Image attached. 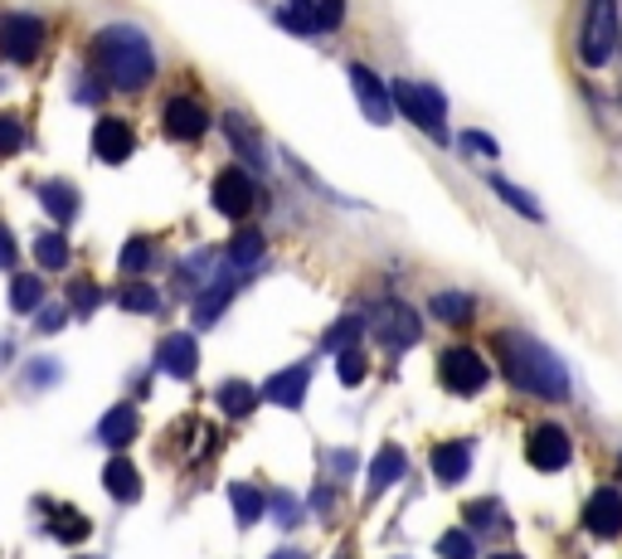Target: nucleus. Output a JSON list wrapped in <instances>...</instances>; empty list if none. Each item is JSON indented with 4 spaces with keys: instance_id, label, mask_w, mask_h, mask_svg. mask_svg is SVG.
<instances>
[{
    "instance_id": "1",
    "label": "nucleus",
    "mask_w": 622,
    "mask_h": 559,
    "mask_svg": "<svg viewBox=\"0 0 622 559\" xmlns=\"http://www.w3.org/2000/svg\"><path fill=\"white\" fill-rule=\"evenodd\" d=\"M496 356H501V370L521 395H535V399H549L559 403L569 395V370L559 365V356L540 340L521 336V331H501L496 336Z\"/></svg>"
},
{
    "instance_id": "2",
    "label": "nucleus",
    "mask_w": 622,
    "mask_h": 559,
    "mask_svg": "<svg viewBox=\"0 0 622 559\" xmlns=\"http://www.w3.org/2000/svg\"><path fill=\"white\" fill-rule=\"evenodd\" d=\"M92 69L117 92H137L156 78V49L147 29L137 25H108L92 35Z\"/></svg>"
},
{
    "instance_id": "3",
    "label": "nucleus",
    "mask_w": 622,
    "mask_h": 559,
    "mask_svg": "<svg viewBox=\"0 0 622 559\" xmlns=\"http://www.w3.org/2000/svg\"><path fill=\"white\" fill-rule=\"evenodd\" d=\"M618 49V0H588L579 25V54L588 69H604Z\"/></svg>"
},
{
    "instance_id": "4",
    "label": "nucleus",
    "mask_w": 622,
    "mask_h": 559,
    "mask_svg": "<svg viewBox=\"0 0 622 559\" xmlns=\"http://www.w3.org/2000/svg\"><path fill=\"white\" fill-rule=\"evenodd\" d=\"M394 112H403V117L428 132L433 141H448V127H443L448 102H443V92L428 88V83H394Z\"/></svg>"
},
{
    "instance_id": "5",
    "label": "nucleus",
    "mask_w": 622,
    "mask_h": 559,
    "mask_svg": "<svg viewBox=\"0 0 622 559\" xmlns=\"http://www.w3.org/2000/svg\"><path fill=\"white\" fill-rule=\"evenodd\" d=\"M45 20L39 15H0V54L10 64H35L45 49Z\"/></svg>"
},
{
    "instance_id": "6",
    "label": "nucleus",
    "mask_w": 622,
    "mask_h": 559,
    "mask_svg": "<svg viewBox=\"0 0 622 559\" xmlns=\"http://www.w3.org/2000/svg\"><path fill=\"white\" fill-rule=\"evenodd\" d=\"M438 375H443V385H448L452 395H482V389H486V365H482V356H476V350H467V346L443 350Z\"/></svg>"
},
{
    "instance_id": "7",
    "label": "nucleus",
    "mask_w": 622,
    "mask_h": 559,
    "mask_svg": "<svg viewBox=\"0 0 622 559\" xmlns=\"http://www.w3.org/2000/svg\"><path fill=\"white\" fill-rule=\"evenodd\" d=\"M253 175L248 171H238V165H229V171H220L214 175V190H210V200H214V210L224 214V220H244L248 210H253Z\"/></svg>"
},
{
    "instance_id": "8",
    "label": "nucleus",
    "mask_w": 622,
    "mask_h": 559,
    "mask_svg": "<svg viewBox=\"0 0 622 559\" xmlns=\"http://www.w3.org/2000/svg\"><path fill=\"white\" fill-rule=\"evenodd\" d=\"M525 458H531V468H540V472L569 468V458H574V448H569V433L555 428V423H540V428H531Z\"/></svg>"
},
{
    "instance_id": "9",
    "label": "nucleus",
    "mask_w": 622,
    "mask_h": 559,
    "mask_svg": "<svg viewBox=\"0 0 622 559\" xmlns=\"http://www.w3.org/2000/svg\"><path fill=\"white\" fill-rule=\"evenodd\" d=\"M346 78H350V88H356V98H360V108H365V117H370V122H389V117H394V98H389L385 83L375 78V69L350 64V69H346Z\"/></svg>"
},
{
    "instance_id": "10",
    "label": "nucleus",
    "mask_w": 622,
    "mask_h": 559,
    "mask_svg": "<svg viewBox=\"0 0 622 559\" xmlns=\"http://www.w3.org/2000/svg\"><path fill=\"white\" fill-rule=\"evenodd\" d=\"M584 525L598 535V541H618V535H622V492H613V486H604V492L588 496V506H584Z\"/></svg>"
},
{
    "instance_id": "11",
    "label": "nucleus",
    "mask_w": 622,
    "mask_h": 559,
    "mask_svg": "<svg viewBox=\"0 0 622 559\" xmlns=\"http://www.w3.org/2000/svg\"><path fill=\"white\" fill-rule=\"evenodd\" d=\"M204 132H210V112H204L195 98H171V102H165V137L200 141Z\"/></svg>"
},
{
    "instance_id": "12",
    "label": "nucleus",
    "mask_w": 622,
    "mask_h": 559,
    "mask_svg": "<svg viewBox=\"0 0 622 559\" xmlns=\"http://www.w3.org/2000/svg\"><path fill=\"white\" fill-rule=\"evenodd\" d=\"M375 331H380V340H385V346L409 350L413 340H419V316H413L403 302H385L375 312Z\"/></svg>"
},
{
    "instance_id": "13",
    "label": "nucleus",
    "mask_w": 622,
    "mask_h": 559,
    "mask_svg": "<svg viewBox=\"0 0 622 559\" xmlns=\"http://www.w3.org/2000/svg\"><path fill=\"white\" fill-rule=\"evenodd\" d=\"M156 365L171 380H195V370H200V346H195V336H165L161 350H156Z\"/></svg>"
},
{
    "instance_id": "14",
    "label": "nucleus",
    "mask_w": 622,
    "mask_h": 559,
    "mask_svg": "<svg viewBox=\"0 0 622 559\" xmlns=\"http://www.w3.org/2000/svg\"><path fill=\"white\" fill-rule=\"evenodd\" d=\"M132 147H137V137H132V127L127 122H117V117H102L98 127H92V157L98 161H127L132 157Z\"/></svg>"
},
{
    "instance_id": "15",
    "label": "nucleus",
    "mask_w": 622,
    "mask_h": 559,
    "mask_svg": "<svg viewBox=\"0 0 622 559\" xmlns=\"http://www.w3.org/2000/svg\"><path fill=\"white\" fill-rule=\"evenodd\" d=\"M307 380H311V360H302V365H293V370H277V375L263 385V399L268 403H283V409H302Z\"/></svg>"
},
{
    "instance_id": "16",
    "label": "nucleus",
    "mask_w": 622,
    "mask_h": 559,
    "mask_svg": "<svg viewBox=\"0 0 622 559\" xmlns=\"http://www.w3.org/2000/svg\"><path fill=\"white\" fill-rule=\"evenodd\" d=\"M433 472H438V482L458 486L472 472V443H443V448H433Z\"/></svg>"
},
{
    "instance_id": "17",
    "label": "nucleus",
    "mask_w": 622,
    "mask_h": 559,
    "mask_svg": "<svg viewBox=\"0 0 622 559\" xmlns=\"http://www.w3.org/2000/svg\"><path fill=\"white\" fill-rule=\"evenodd\" d=\"M102 486H108V496L112 501H122V506H132L141 496V477H137V468H132L127 458H112L108 468H102Z\"/></svg>"
},
{
    "instance_id": "18",
    "label": "nucleus",
    "mask_w": 622,
    "mask_h": 559,
    "mask_svg": "<svg viewBox=\"0 0 622 559\" xmlns=\"http://www.w3.org/2000/svg\"><path fill=\"white\" fill-rule=\"evenodd\" d=\"M39 204L49 210V220L54 224H74V214H78V190L69 181H45L39 185Z\"/></svg>"
},
{
    "instance_id": "19",
    "label": "nucleus",
    "mask_w": 622,
    "mask_h": 559,
    "mask_svg": "<svg viewBox=\"0 0 622 559\" xmlns=\"http://www.w3.org/2000/svg\"><path fill=\"white\" fill-rule=\"evenodd\" d=\"M137 423H141L137 409H132V403H117V409L98 423V443H108V448H127V443L137 438Z\"/></svg>"
},
{
    "instance_id": "20",
    "label": "nucleus",
    "mask_w": 622,
    "mask_h": 559,
    "mask_svg": "<svg viewBox=\"0 0 622 559\" xmlns=\"http://www.w3.org/2000/svg\"><path fill=\"white\" fill-rule=\"evenodd\" d=\"M263 234L258 229H238L234 234V244H229V263L224 268H234V273H253L258 263H263Z\"/></svg>"
},
{
    "instance_id": "21",
    "label": "nucleus",
    "mask_w": 622,
    "mask_h": 559,
    "mask_svg": "<svg viewBox=\"0 0 622 559\" xmlns=\"http://www.w3.org/2000/svg\"><path fill=\"white\" fill-rule=\"evenodd\" d=\"M234 287H238L234 268H229V277H220L214 287H204V293H200V307H195V326H210V321H220V312L229 307V297H234Z\"/></svg>"
},
{
    "instance_id": "22",
    "label": "nucleus",
    "mask_w": 622,
    "mask_h": 559,
    "mask_svg": "<svg viewBox=\"0 0 622 559\" xmlns=\"http://www.w3.org/2000/svg\"><path fill=\"white\" fill-rule=\"evenodd\" d=\"M403 468H409V462H403V452L389 443V448L375 458V468H370V501H375V496H385L389 486L403 477Z\"/></svg>"
},
{
    "instance_id": "23",
    "label": "nucleus",
    "mask_w": 622,
    "mask_h": 559,
    "mask_svg": "<svg viewBox=\"0 0 622 559\" xmlns=\"http://www.w3.org/2000/svg\"><path fill=\"white\" fill-rule=\"evenodd\" d=\"M492 190H496V200H506L511 210H521L525 220H545V204L535 200V195H525L521 185H511L506 175H492Z\"/></svg>"
},
{
    "instance_id": "24",
    "label": "nucleus",
    "mask_w": 622,
    "mask_h": 559,
    "mask_svg": "<svg viewBox=\"0 0 622 559\" xmlns=\"http://www.w3.org/2000/svg\"><path fill=\"white\" fill-rule=\"evenodd\" d=\"M10 307H15L20 316L39 312V307H45V283H39L35 273H20L15 283H10Z\"/></svg>"
},
{
    "instance_id": "25",
    "label": "nucleus",
    "mask_w": 622,
    "mask_h": 559,
    "mask_svg": "<svg viewBox=\"0 0 622 559\" xmlns=\"http://www.w3.org/2000/svg\"><path fill=\"white\" fill-rule=\"evenodd\" d=\"M253 403H258V395H253V385H244V380L220 385V409L229 413V419H248V413H253Z\"/></svg>"
},
{
    "instance_id": "26",
    "label": "nucleus",
    "mask_w": 622,
    "mask_h": 559,
    "mask_svg": "<svg viewBox=\"0 0 622 559\" xmlns=\"http://www.w3.org/2000/svg\"><path fill=\"white\" fill-rule=\"evenodd\" d=\"M224 132H229V141L238 147V157H244V161H253V165H263V147H258L253 127H248V122L238 117V112H229V117H224Z\"/></svg>"
},
{
    "instance_id": "27",
    "label": "nucleus",
    "mask_w": 622,
    "mask_h": 559,
    "mask_svg": "<svg viewBox=\"0 0 622 559\" xmlns=\"http://www.w3.org/2000/svg\"><path fill=\"white\" fill-rule=\"evenodd\" d=\"M49 531H54V541L78 545V541H88V515H78L74 506H59L54 521H49Z\"/></svg>"
},
{
    "instance_id": "28",
    "label": "nucleus",
    "mask_w": 622,
    "mask_h": 559,
    "mask_svg": "<svg viewBox=\"0 0 622 559\" xmlns=\"http://www.w3.org/2000/svg\"><path fill=\"white\" fill-rule=\"evenodd\" d=\"M229 506H234L238 525H253L258 515H263V506H268V501H263V496H258L248 482H234V486H229Z\"/></svg>"
},
{
    "instance_id": "29",
    "label": "nucleus",
    "mask_w": 622,
    "mask_h": 559,
    "mask_svg": "<svg viewBox=\"0 0 622 559\" xmlns=\"http://www.w3.org/2000/svg\"><path fill=\"white\" fill-rule=\"evenodd\" d=\"M277 20H283L293 35H316V5H311V0H287V5L277 10Z\"/></svg>"
},
{
    "instance_id": "30",
    "label": "nucleus",
    "mask_w": 622,
    "mask_h": 559,
    "mask_svg": "<svg viewBox=\"0 0 622 559\" xmlns=\"http://www.w3.org/2000/svg\"><path fill=\"white\" fill-rule=\"evenodd\" d=\"M336 370H340V385H350V389H356L360 380H365V370H370L365 350H360V346H340V356H336Z\"/></svg>"
},
{
    "instance_id": "31",
    "label": "nucleus",
    "mask_w": 622,
    "mask_h": 559,
    "mask_svg": "<svg viewBox=\"0 0 622 559\" xmlns=\"http://www.w3.org/2000/svg\"><path fill=\"white\" fill-rule=\"evenodd\" d=\"M20 380H25L29 389H49L64 380V365H59V360H29V365L20 370Z\"/></svg>"
},
{
    "instance_id": "32",
    "label": "nucleus",
    "mask_w": 622,
    "mask_h": 559,
    "mask_svg": "<svg viewBox=\"0 0 622 559\" xmlns=\"http://www.w3.org/2000/svg\"><path fill=\"white\" fill-rule=\"evenodd\" d=\"M35 258H39V268H64L69 263L64 234H39V239H35Z\"/></svg>"
},
{
    "instance_id": "33",
    "label": "nucleus",
    "mask_w": 622,
    "mask_h": 559,
    "mask_svg": "<svg viewBox=\"0 0 622 559\" xmlns=\"http://www.w3.org/2000/svg\"><path fill=\"white\" fill-rule=\"evenodd\" d=\"M433 316H443V321H452V326H458V321L472 316V297H467V293H443V297H433Z\"/></svg>"
},
{
    "instance_id": "34",
    "label": "nucleus",
    "mask_w": 622,
    "mask_h": 559,
    "mask_svg": "<svg viewBox=\"0 0 622 559\" xmlns=\"http://www.w3.org/2000/svg\"><path fill=\"white\" fill-rule=\"evenodd\" d=\"M25 151V122L15 112H0V157H15Z\"/></svg>"
},
{
    "instance_id": "35",
    "label": "nucleus",
    "mask_w": 622,
    "mask_h": 559,
    "mask_svg": "<svg viewBox=\"0 0 622 559\" xmlns=\"http://www.w3.org/2000/svg\"><path fill=\"white\" fill-rule=\"evenodd\" d=\"M151 263H156V244L151 239H132L127 248H122V268H127V273H147Z\"/></svg>"
},
{
    "instance_id": "36",
    "label": "nucleus",
    "mask_w": 622,
    "mask_h": 559,
    "mask_svg": "<svg viewBox=\"0 0 622 559\" xmlns=\"http://www.w3.org/2000/svg\"><path fill=\"white\" fill-rule=\"evenodd\" d=\"M122 307H127V312H141V316H151L156 307H161V297H156V287H147V283H132L127 293H122Z\"/></svg>"
},
{
    "instance_id": "37",
    "label": "nucleus",
    "mask_w": 622,
    "mask_h": 559,
    "mask_svg": "<svg viewBox=\"0 0 622 559\" xmlns=\"http://www.w3.org/2000/svg\"><path fill=\"white\" fill-rule=\"evenodd\" d=\"M438 555H443V559H476V541H472L467 531H448V535L438 541Z\"/></svg>"
},
{
    "instance_id": "38",
    "label": "nucleus",
    "mask_w": 622,
    "mask_h": 559,
    "mask_svg": "<svg viewBox=\"0 0 622 559\" xmlns=\"http://www.w3.org/2000/svg\"><path fill=\"white\" fill-rule=\"evenodd\" d=\"M360 326H365V321H360V316H340L336 326L326 331V346H331V350H340V346H356Z\"/></svg>"
},
{
    "instance_id": "39",
    "label": "nucleus",
    "mask_w": 622,
    "mask_h": 559,
    "mask_svg": "<svg viewBox=\"0 0 622 559\" xmlns=\"http://www.w3.org/2000/svg\"><path fill=\"white\" fill-rule=\"evenodd\" d=\"M340 20H346V0H321V5H316V35L340 29Z\"/></svg>"
},
{
    "instance_id": "40",
    "label": "nucleus",
    "mask_w": 622,
    "mask_h": 559,
    "mask_svg": "<svg viewBox=\"0 0 622 559\" xmlns=\"http://www.w3.org/2000/svg\"><path fill=\"white\" fill-rule=\"evenodd\" d=\"M69 302H74V312H78V316H88L92 307L102 302V293H98V287L88 283V277H83V283H74V287H69Z\"/></svg>"
},
{
    "instance_id": "41",
    "label": "nucleus",
    "mask_w": 622,
    "mask_h": 559,
    "mask_svg": "<svg viewBox=\"0 0 622 559\" xmlns=\"http://www.w3.org/2000/svg\"><path fill=\"white\" fill-rule=\"evenodd\" d=\"M273 515H277V521L287 525V531H293V525L302 521V506H297V501H293V496H287V492H277V496H273Z\"/></svg>"
},
{
    "instance_id": "42",
    "label": "nucleus",
    "mask_w": 622,
    "mask_h": 559,
    "mask_svg": "<svg viewBox=\"0 0 622 559\" xmlns=\"http://www.w3.org/2000/svg\"><path fill=\"white\" fill-rule=\"evenodd\" d=\"M462 147L476 151V157H496V141L486 137V132H462Z\"/></svg>"
},
{
    "instance_id": "43",
    "label": "nucleus",
    "mask_w": 622,
    "mask_h": 559,
    "mask_svg": "<svg viewBox=\"0 0 622 559\" xmlns=\"http://www.w3.org/2000/svg\"><path fill=\"white\" fill-rule=\"evenodd\" d=\"M20 263V248H15V239H10V229L0 224V268H15Z\"/></svg>"
},
{
    "instance_id": "44",
    "label": "nucleus",
    "mask_w": 622,
    "mask_h": 559,
    "mask_svg": "<svg viewBox=\"0 0 622 559\" xmlns=\"http://www.w3.org/2000/svg\"><path fill=\"white\" fill-rule=\"evenodd\" d=\"M64 321H69L64 307H45V312H39V331H59Z\"/></svg>"
},
{
    "instance_id": "45",
    "label": "nucleus",
    "mask_w": 622,
    "mask_h": 559,
    "mask_svg": "<svg viewBox=\"0 0 622 559\" xmlns=\"http://www.w3.org/2000/svg\"><path fill=\"white\" fill-rule=\"evenodd\" d=\"M467 521H472V525H486V521H496V506H492V501L472 506V511H467Z\"/></svg>"
},
{
    "instance_id": "46",
    "label": "nucleus",
    "mask_w": 622,
    "mask_h": 559,
    "mask_svg": "<svg viewBox=\"0 0 622 559\" xmlns=\"http://www.w3.org/2000/svg\"><path fill=\"white\" fill-rule=\"evenodd\" d=\"M273 559H307V555H302V550H277Z\"/></svg>"
},
{
    "instance_id": "47",
    "label": "nucleus",
    "mask_w": 622,
    "mask_h": 559,
    "mask_svg": "<svg viewBox=\"0 0 622 559\" xmlns=\"http://www.w3.org/2000/svg\"><path fill=\"white\" fill-rule=\"evenodd\" d=\"M492 559H521V555H492Z\"/></svg>"
},
{
    "instance_id": "48",
    "label": "nucleus",
    "mask_w": 622,
    "mask_h": 559,
    "mask_svg": "<svg viewBox=\"0 0 622 559\" xmlns=\"http://www.w3.org/2000/svg\"><path fill=\"white\" fill-rule=\"evenodd\" d=\"M618 468H622V458H618Z\"/></svg>"
}]
</instances>
